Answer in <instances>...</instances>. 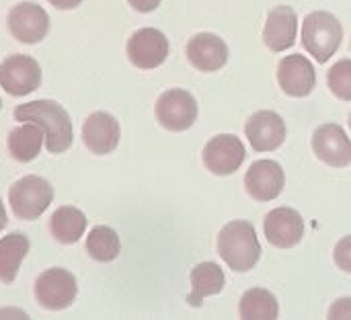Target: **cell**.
Here are the masks:
<instances>
[{
	"mask_svg": "<svg viewBox=\"0 0 351 320\" xmlns=\"http://www.w3.org/2000/svg\"><path fill=\"white\" fill-rule=\"evenodd\" d=\"M239 315L245 320H274L280 317V304H278V298L269 290L251 288L241 298Z\"/></svg>",
	"mask_w": 351,
	"mask_h": 320,
	"instance_id": "cell-23",
	"label": "cell"
},
{
	"mask_svg": "<svg viewBox=\"0 0 351 320\" xmlns=\"http://www.w3.org/2000/svg\"><path fill=\"white\" fill-rule=\"evenodd\" d=\"M14 119L23 123H35L45 136V148L49 154H62L72 146V121L68 111L53 99H37L23 103L14 109Z\"/></svg>",
	"mask_w": 351,
	"mask_h": 320,
	"instance_id": "cell-1",
	"label": "cell"
},
{
	"mask_svg": "<svg viewBox=\"0 0 351 320\" xmlns=\"http://www.w3.org/2000/svg\"><path fill=\"white\" fill-rule=\"evenodd\" d=\"M51 6H56L58 10H72L76 6H80L82 0H47Z\"/></svg>",
	"mask_w": 351,
	"mask_h": 320,
	"instance_id": "cell-29",
	"label": "cell"
},
{
	"mask_svg": "<svg viewBox=\"0 0 351 320\" xmlns=\"http://www.w3.org/2000/svg\"><path fill=\"white\" fill-rule=\"evenodd\" d=\"M128 2L138 12H152V10H156L160 6L162 0H128Z\"/></svg>",
	"mask_w": 351,
	"mask_h": 320,
	"instance_id": "cell-28",
	"label": "cell"
},
{
	"mask_svg": "<svg viewBox=\"0 0 351 320\" xmlns=\"http://www.w3.org/2000/svg\"><path fill=\"white\" fill-rule=\"evenodd\" d=\"M119 138H121L119 121L107 111H95L82 123V142L97 156L111 154L117 148Z\"/></svg>",
	"mask_w": 351,
	"mask_h": 320,
	"instance_id": "cell-17",
	"label": "cell"
},
{
	"mask_svg": "<svg viewBox=\"0 0 351 320\" xmlns=\"http://www.w3.org/2000/svg\"><path fill=\"white\" fill-rule=\"evenodd\" d=\"M313 150L321 162L333 169L351 164V140L339 123H323L313 134Z\"/></svg>",
	"mask_w": 351,
	"mask_h": 320,
	"instance_id": "cell-11",
	"label": "cell"
},
{
	"mask_svg": "<svg viewBox=\"0 0 351 320\" xmlns=\"http://www.w3.org/2000/svg\"><path fill=\"white\" fill-rule=\"evenodd\" d=\"M329 319H351V298H339L329 308Z\"/></svg>",
	"mask_w": 351,
	"mask_h": 320,
	"instance_id": "cell-27",
	"label": "cell"
},
{
	"mask_svg": "<svg viewBox=\"0 0 351 320\" xmlns=\"http://www.w3.org/2000/svg\"><path fill=\"white\" fill-rule=\"evenodd\" d=\"M53 201V187L47 179L27 175L8 189V204L19 220H37Z\"/></svg>",
	"mask_w": 351,
	"mask_h": 320,
	"instance_id": "cell-4",
	"label": "cell"
},
{
	"mask_svg": "<svg viewBox=\"0 0 351 320\" xmlns=\"http://www.w3.org/2000/svg\"><path fill=\"white\" fill-rule=\"evenodd\" d=\"M35 300L45 310H66L78 294L76 278L62 267H51L35 280Z\"/></svg>",
	"mask_w": 351,
	"mask_h": 320,
	"instance_id": "cell-5",
	"label": "cell"
},
{
	"mask_svg": "<svg viewBox=\"0 0 351 320\" xmlns=\"http://www.w3.org/2000/svg\"><path fill=\"white\" fill-rule=\"evenodd\" d=\"M263 232L269 245L278 249H292L304 236L302 216L292 208H276L263 220Z\"/></svg>",
	"mask_w": 351,
	"mask_h": 320,
	"instance_id": "cell-16",
	"label": "cell"
},
{
	"mask_svg": "<svg viewBox=\"0 0 351 320\" xmlns=\"http://www.w3.org/2000/svg\"><path fill=\"white\" fill-rule=\"evenodd\" d=\"M343 27L339 19L327 10H313L302 21V45L319 62H329L339 49Z\"/></svg>",
	"mask_w": 351,
	"mask_h": 320,
	"instance_id": "cell-3",
	"label": "cell"
},
{
	"mask_svg": "<svg viewBox=\"0 0 351 320\" xmlns=\"http://www.w3.org/2000/svg\"><path fill=\"white\" fill-rule=\"evenodd\" d=\"M29 249H31V241L23 232H12L0 238V282L2 284H12L16 280V273Z\"/></svg>",
	"mask_w": 351,
	"mask_h": 320,
	"instance_id": "cell-22",
	"label": "cell"
},
{
	"mask_svg": "<svg viewBox=\"0 0 351 320\" xmlns=\"http://www.w3.org/2000/svg\"><path fill=\"white\" fill-rule=\"evenodd\" d=\"M0 109H2V99H0Z\"/></svg>",
	"mask_w": 351,
	"mask_h": 320,
	"instance_id": "cell-31",
	"label": "cell"
},
{
	"mask_svg": "<svg viewBox=\"0 0 351 320\" xmlns=\"http://www.w3.org/2000/svg\"><path fill=\"white\" fill-rule=\"evenodd\" d=\"M298 35V14L292 6L280 4L274 6L267 14V23L263 27V43L271 51L280 53L290 49L296 43Z\"/></svg>",
	"mask_w": 351,
	"mask_h": 320,
	"instance_id": "cell-18",
	"label": "cell"
},
{
	"mask_svg": "<svg viewBox=\"0 0 351 320\" xmlns=\"http://www.w3.org/2000/svg\"><path fill=\"white\" fill-rule=\"evenodd\" d=\"M86 253L99 263H111L121 253L119 234L109 226H95L86 236Z\"/></svg>",
	"mask_w": 351,
	"mask_h": 320,
	"instance_id": "cell-24",
	"label": "cell"
},
{
	"mask_svg": "<svg viewBox=\"0 0 351 320\" xmlns=\"http://www.w3.org/2000/svg\"><path fill=\"white\" fill-rule=\"evenodd\" d=\"M245 144L232 134H218L204 146L202 158L206 169L216 177H228L237 173L245 162Z\"/></svg>",
	"mask_w": 351,
	"mask_h": 320,
	"instance_id": "cell-9",
	"label": "cell"
},
{
	"mask_svg": "<svg viewBox=\"0 0 351 320\" xmlns=\"http://www.w3.org/2000/svg\"><path fill=\"white\" fill-rule=\"evenodd\" d=\"M6 25L16 41L25 45H35L43 41L49 33V14L43 6L35 2H19L8 10Z\"/></svg>",
	"mask_w": 351,
	"mask_h": 320,
	"instance_id": "cell-8",
	"label": "cell"
},
{
	"mask_svg": "<svg viewBox=\"0 0 351 320\" xmlns=\"http://www.w3.org/2000/svg\"><path fill=\"white\" fill-rule=\"evenodd\" d=\"M278 82L288 97L294 99L308 97L317 86V72L313 62L302 53H292L282 58L278 64Z\"/></svg>",
	"mask_w": 351,
	"mask_h": 320,
	"instance_id": "cell-12",
	"label": "cell"
},
{
	"mask_svg": "<svg viewBox=\"0 0 351 320\" xmlns=\"http://www.w3.org/2000/svg\"><path fill=\"white\" fill-rule=\"evenodd\" d=\"M0 86L12 97H25L41 86V66L25 53L8 56L0 64Z\"/></svg>",
	"mask_w": 351,
	"mask_h": 320,
	"instance_id": "cell-10",
	"label": "cell"
},
{
	"mask_svg": "<svg viewBox=\"0 0 351 320\" xmlns=\"http://www.w3.org/2000/svg\"><path fill=\"white\" fill-rule=\"evenodd\" d=\"M286 173L276 160H255L245 175V189L257 201H274L282 195Z\"/></svg>",
	"mask_w": 351,
	"mask_h": 320,
	"instance_id": "cell-14",
	"label": "cell"
},
{
	"mask_svg": "<svg viewBox=\"0 0 351 320\" xmlns=\"http://www.w3.org/2000/svg\"><path fill=\"white\" fill-rule=\"evenodd\" d=\"M286 121L276 111H257L245 123V136L255 152H274L286 142Z\"/></svg>",
	"mask_w": 351,
	"mask_h": 320,
	"instance_id": "cell-13",
	"label": "cell"
},
{
	"mask_svg": "<svg viewBox=\"0 0 351 320\" xmlns=\"http://www.w3.org/2000/svg\"><path fill=\"white\" fill-rule=\"evenodd\" d=\"M86 230V216L74 206L58 208L49 218V232L60 245H74Z\"/></svg>",
	"mask_w": 351,
	"mask_h": 320,
	"instance_id": "cell-21",
	"label": "cell"
},
{
	"mask_svg": "<svg viewBox=\"0 0 351 320\" xmlns=\"http://www.w3.org/2000/svg\"><path fill=\"white\" fill-rule=\"evenodd\" d=\"M350 127H351V115H350Z\"/></svg>",
	"mask_w": 351,
	"mask_h": 320,
	"instance_id": "cell-32",
	"label": "cell"
},
{
	"mask_svg": "<svg viewBox=\"0 0 351 320\" xmlns=\"http://www.w3.org/2000/svg\"><path fill=\"white\" fill-rule=\"evenodd\" d=\"M156 121L169 132H187L199 113L195 97L185 88H169L165 90L154 107Z\"/></svg>",
	"mask_w": 351,
	"mask_h": 320,
	"instance_id": "cell-6",
	"label": "cell"
},
{
	"mask_svg": "<svg viewBox=\"0 0 351 320\" xmlns=\"http://www.w3.org/2000/svg\"><path fill=\"white\" fill-rule=\"evenodd\" d=\"M6 222H8V216H6V210H4V204H2V199H0V230H4V226H6Z\"/></svg>",
	"mask_w": 351,
	"mask_h": 320,
	"instance_id": "cell-30",
	"label": "cell"
},
{
	"mask_svg": "<svg viewBox=\"0 0 351 320\" xmlns=\"http://www.w3.org/2000/svg\"><path fill=\"white\" fill-rule=\"evenodd\" d=\"M169 39L154 27H144L132 33L125 45L128 60L140 70H154L169 58Z\"/></svg>",
	"mask_w": 351,
	"mask_h": 320,
	"instance_id": "cell-7",
	"label": "cell"
},
{
	"mask_svg": "<svg viewBox=\"0 0 351 320\" xmlns=\"http://www.w3.org/2000/svg\"><path fill=\"white\" fill-rule=\"evenodd\" d=\"M189 64L199 72H218L228 62V45L216 33H195L185 47Z\"/></svg>",
	"mask_w": 351,
	"mask_h": 320,
	"instance_id": "cell-15",
	"label": "cell"
},
{
	"mask_svg": "<svg viewBox=\"0 0 351 320\" xmlns=\"http://www.w3.org/2000/svg\"><path fill=\"white\" fill-rule=\"evenodd\" d=\"M333 259H335V265H337L343 273H351V234L350 236H343V238L335 245Z\"/></svg>",
	"mask_w": 351,
	"mask_h": 320,
	"instance_id": "cell-26",
	"label": "cell"
},
{
	"mask_svg": "<svg viewBox=\"0 0 351 320\" xmlns=\"http://www.w3.org/2000/svg\"><path fill=\"white\" fill-rule=\"evenodd\" d=\"M218 255L234 273L251 271L261 259V245L255 232V226L249 220L228 222L216 241Z\"/></svg>",
	"mask_w": 351,
	"mask_h": 320,
	"instance_id": "cell-2",
	"label": "cell"
},
{
	"mask_svg": "<svg viewBox=\"0 0 351 320\" xmlns=\"http://www.w3.org/2000/svg\"><path fill=\"white\" fill-rule=\"evenodd\" d=\"M43 142H45V136H43L41 127L35 123H23V125L14 127L6 138L8 152L16 162L35 160L41 152Z\"/></svg>",
	"mask_w": 351,
	"mask_h": 320,
	"instance_id": "cell-20",
	"label": "cell"
},
{
	"mask_svg": "<svg viewBox=\"0 0 351 320\" xmlns=\"http://www.w3.org/2000/svg\"><path fill=\"white\" fill-rule=\"evenodd\" d=\"M327 86L329 90L341 99V101H351V60L343 58L335 62L329 72H327Z\"/></svg>",
	"mask_w": 351,
	"mask_h": 320,
	"instance_id": "cell-25",
	"label": "cell"
},
{
	"mask_svg": "<svg viewBox=\"0 0 351 320\" xmlns=\"http://www.w3.org/2000/svg\"><path fill=\"white\" fill-rule=\"evenodd\" d=\"M191 292L187 296V302L193 306V308H199L202 302L210 296H216L224 290L226 286V278H224V271L220 269L218 263L214 261H204V263H197L193 269H191Z\"/></svg>",
	"mask_w": 351,
	"mask_h": 320,
	"instance_id": "cell-19",
	"label": "cell"
}]
</instances>
